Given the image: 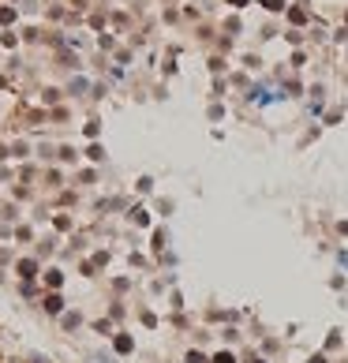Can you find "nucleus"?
<instances>
[{
  "label": "nucleus",
  "instance_id": "f257e3e1",
  "mask_svg": "<svg viewBox=\"0 0 348 363\" xmlns=\"http://www.w3.org/2000/svg\"><path fill=\"white\" fill-rule=\"evenodd\" d=\"M19 277H23V281H34V277H37V262L23 259V262H19Z\"/></svg>",
  "mask_w": 348,
  "mask_h": 363
},
{
  "label": "nucleus",
  "instance_id": "f03ea898",
  "mask_svg": "<svg viewBox=\"0 0 348 363\" xmlns=\"http://www.w3.org/2000/svg\"><path fill=\"white\" fill-rule=\"evenodd\" d=\"M45 311H49V314H60V311H64L60 292H49V296H45Z\"/></svg>",
  "mask_w": 348,
  "mask_h": 363
},
{
  "label": "nucleus",
  "instance_id": "7ed1b4c3",
  "mask_svg": "<svg viewBox=\"0 0 348 363\" xmlns=\"http://www.w3.org/2000/svg\"><path fill=\"white\" fill-rule=\"evenodd\" d=\"M131 348H135V341L128 337V333H120V337H116V352H124V356H128Z\"/></svg>",
  "mask_w": 348,
  "mask_h": 363
},
{
  "label": "nucleus",
  "instance_id": "20e7f679",
  "mask_svg": "<svg viewBox=\"0 0 348 363\" xmlns=\"http://www.w3.org/2000/svg\"><path fill=\"white\" fill-rule=\"evenodd\" d=\"M60 281H64L60 270H49V273H45V285H49V289H60Z\"/></svg>",
  "mask_w": 348,
  "mask_h": 363
},
{
  "label": "nucleus",
  "instance_id": "39448f33",
  "mask_svg": "<svg viewBox=\"0 0 348 363\" xmlns=\"http://www.w3.org/2000/svg\"><path fill=\"white\" fill-rule=\"evenodd\" d=\"M131 221L135 225H150V217H146V210H131Z\"/></svg>",
  "mask_w": 348,
  "mask_h": 363
},
{
  "label": "nucleus",
  "instance_id": "423d86ee",
  "mask_svg": "<svg viewBox=\"0 0 348 363\" xmlns=\"http://www.w3.org/2000/svg\"><path fill=\"white\" fill-rule=\"evenodd\" d=\"M210 363H236V356H232V352H217V356L210 359Z\"/></svg>",
  "mask_w": 348,
  "mask_h": 363
},
{
  "label": "nucleus",
  "instance_id": "0eeeda50",
  "mask_svg": "<svg viewBox=\"0 0 348 363\" xmlns=\"http://www.w3.org/2000/svg\"><path fill=\"white\" fill-rule=\"evenodd\" d=\"M79 322H83L79 314H64V326H67V330H75V326H79Z\"/></svg>",
  "mask_w": 348,
  "mask_h": 363
},
{
  "label": "nucleus",
  "instance_id": "6e6552de",
  "mask_svg": "<svg viewBox=\"0 0 348 363\" xmlns=\"http://www.w3.org/2000/svg\"><path fill=\"white\" fill-rule=\"evenodd\" d=\"M187 363H210V359L202 356V352H187Z\"/></svg>",
  "mask_w": 348,
  "mask_h": 363
},
{
  "label": "nucleus",
  "instance_id": "1a4fd4ad",
  "mask_svg": "<svg viewBox=\"0 0 348 363\" xmlns=\"http://www.w3.org/2000/svg\"><path fill=\"white\" fill-rule=\"evenodd\" d=\"M307 363H330V359H326V356H322V352H315V356H311V359H307Z\"/></svg>",
  "mask_w": 348,
  "mask_h": 363
},
{
  "label": "nucleus",
  "instance_id": "9d476101",
  "mask_svg": "<svg viewBox=\"0 0 348 363\" xmlns=\"http://www.w3.org/2000/svg\"><path fill=\"white\" fill-rule=\"evenodd\" d=\"M337 232H341V236H348V221H341V225H337Z\"/></svg>",
  "mask_w": 348,
  "mask_h": 363
},
{
  "label": "nucleus",
  "instance_id": "9b49d317",
  "mask_svg": "<svg viewBox=\"0 0 348 363\" xmlns=\"http://www.w3.org/2000/svg\"><path fill=\"white\" fill-rule=\"evenodd\" d=\"M232 4H236V8H244V4H247V0H232Z\"/></svg>",
  "mask_w": 348,
  "mask_h": 363
},
{
  "label": "nucleus",
  "instance_id": "f8f14e48",
  "mask_svg": "<svg viewBox=\"0 0 348 363\" xmlns=\"http://www.w3.org/2000/svg\"><path fill=\"white\" fill-rule=\"evenodd\" d=\"M247 363H266V359H258V356H255V359H247Z\"/></svg>",
  "mask_w": 348,
  "mask_h": 363
},
{
  "label": "nucleus",
  "instance_id": "ddd939ff",
  "mask_svg": "<svg viewBox=\"0 0 348 363\" xmlns=\"http://www.w3.org/2000/svg\"><path fill=\"white\" fill-rule=\"evenodd\" d=\"M344 19H348V15H344Z\"/></svg>",
  "mask_w": 348,
  "mask_h": 363
}]
</instances>
